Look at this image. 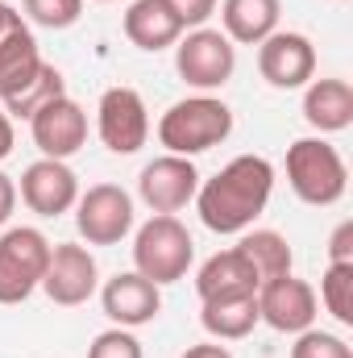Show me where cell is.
<instances>
[{"instance_id": "3", "label": "cell", "mask_w": 353, "mask_h": 358, "mask_svg": "<svg viewBox=\"0 0 353 358\" xmlns=\"http://www.w3.org/2000/svg\"><path fill=\"white\" fill-rule=\"evenodd\" d=\"M233 134V108L225 100H216L212 92L175 100L163 117H158V142L167 146V155L195 159L212 146H220Z\"/></svg>"}, {"instance_id": "18", "label": "cell", "mask_w": 353, "mask_h": 358, "mask_svg": "<svg viewBox=\"0 0 353 358\" xmlns=\"http://www.w3.org/2000/svg\"><path fill=\"white\" fill-rule=\"evenodd\" d=\"M121 29H125V38H129L137 50H150V55L171 50L179 38L187 34L183 21L175 17V8H171L167 0H133V4L125 8V17H121Z\"/></svg>"}, {"instance_id": "21", "label": "cell", "mask_w": 353, "mask_h": 358, "mask_svg": "<svg viewBox=\"0 0 353 358\" xmlns=\"http://www.w3.org/2000/svg\"><path fill=\"white\" fill-rule=\"evenodd\" d=\"M200 325L212 342H241L258 325V296H225V300H200Z\"/></svg>"}, {"instance_id": "6", "label": "cell", "mask_w": 353, "mask_h": 358, "mask_svg": "<svg viewBox=\"0 0 353 358\" xmlns=\"http://www.w3.org/2000/svg\"><path fill=\"white\" fill-rule=\"evenodd\" d=\"M50 263V238L33 225H13L0 234V304H21L42 287Z\"/></svg>"}, {"instance_id": "25", "label": "cell", "mask_w": 353, "mask_h": 358, "mask_svg": "<svg viewBox=\"0 0 353 358\" xmlns=\"http://www.w3.org/2000/svg\"><path fill=\"white\" fill-rule=\"evenodd\" d=\"M291 358H353V350L341 334H329V329H316L312 325V329L295 334Z\"/></svg>"}, {"instance_id": "29", "label": "cell", "mask_w": 353, "mask_h": 358, "mask_svg": "<svg viewBox=\"0 0 353 358\" xmlns=\"http://www.w3.org/2000/svg\"><path fill=\"white\" fill-rule=\"evenodd\" d=\"M13 208H17V183H13V176H4V171H0V229L8 225Z\"/></svg>"}, {"instance_id": "1", "label": "cell", "mask_w": 353, "mask_h": 358, "mask_svg": "<svg viewBox=\"0 0 353 358\" xmlns=\"http://www.w3.org/2000/svg\"><path fill=\"white\" fill-rule=\"evenodd\" d=\"M270 196H274V163L262 155H237L212 179H200L195 213L212 234L233 238V234L254 229Z\"/></svg>"}, {"instance_id": "2", "label": "cell", "mask_w": 353, "mask_h": 358, "mask_svg": "<svg viewBox=\"0 0 353 358\" xmlns=\"http://www.w3.org/2000/svg\"><path fill=\"white\" fill-rule=\"evenodd\" d=\"M63 71L42 59L29 25H17L0 38V108L8 117H33L46 100L63 96Z\"/></svg>"}, {"instance_id": "22", "label": "cell", "mask_w": 353, "mask_h": 358, "mask_svg": "<svg viewBox=\"0 0 353 358\" xmlns=\"http://www.w3.org/2000/svg\"><path fill=\"white\" fill-rule=\"evenodd\" d=\"M241 242H237V250L254 263L258 271V279H278V275H291V263H295V255H291V242L278 234V229H246V234H237Z\"/></svg>"}, {"instance_id": "30", "label": "cell", "mask_w": 353, "mask_h": 358, "mask_svg": "<svg viewBox=\"0 0 353 358\" xmlns=\"http://www.w3.org/2000/svg\"><path fill=\"white\" fill-rule=\"evenodd\" d=\"M183 358H233V355H229V346H220V342H200V346H187Z\"/></svg>"}, {"instance_id": "4", "label": "cell", "mask_w": 353, "mask_h": 358, "mask_svg": "<svg viewBox=\"0 0 353 358\" xmlns=\"http://www.w3.org/2000/svg\"><path fill=\"white\" fill-rule=\"evenodd\" d=\"M287 183L303 204L329 208L345 196L350 167L329 138H299L287 146Z\"/></svg>"}, {"instance_id": "15", "label": "cell", "mask_w": 353, "mask_h": 358, "mask_svg": "<svg viewBox=\"0 0 353 358\" xmlns=\"http://www.w3.org/2000/svg\"><path fill=\"white\" fill-rule=\"evenodd\" d=\"M21 204L38 217H63L75 208L80 200V176L63 163V159H38L21 171V187H17Z\"/></svg>"}, {"instance_id": "5", "label": "cell", "mask_w": 353, "mask_h": 358, "mask_svg": "<svg viewBox=\"0 0 353 358\" xmlns=\"http://www.w3.org/2000/svg\"><path fill=\"white\" fill-rule=\"evenodd\" d=\"M191 263H195V242L175 213H154L146 225H137V234H133V271L137 275L167 287V283H179L191 271Z\"/></svg>"}, {"instance_id": "24", "label": "cell", "mask_w": 353, "mask_h": 358, "mask_svg": "<svg viewBox=\"0 0 353 358\" xmlns=\"http://www.w3.org/2000/svg\"><path fill=\"white\" fill-rule=\"evenodd\" d=\"M21 17L42 29H71L84 17V0H21Z\"/></svg>"}, {"instance_id": "26", "label": "cell", "mask_w": 353, "mask_h": 358, "mask_svg": "<svg viewBox=\"0 0 353 358\" xmlns=\"http://www.w3.org/2000/svg\"><path fill=\"white\" fill-rule=\"evenodd\" d=\"M88 358H146V355H142V342H137L133 329L112 325V329H104V334L91 338Z\"/></svg>"}, {"instance_id": "13", "label": "cell", "mask_w": 353, "mask_h": 358, "mask_svg": "<svg viewBox=\"0 0 353 358\" xmlns=\"http://www.w3.org/2000/svg\"><path fill=\"white\" fill-rule=\"evenodd\" d=\"M316 313H320L316 287L299 275H278L258 287V321L274 334H303L316 325Z\"/></svg>"}, {"instance_id": "16", "label": "cell", "mask_w": 353, "mask_h": 358, "mask_svg": "<svg viewBox=\"0 0 353 358\" xmlns=\"http://www.w3.org/2000/svg\"><path fill=\"white\" fill-rule=\"evenodd\" d=\"M100 304H104V317L121 329H137V325H150L158 313H163V287L150 283L146 275L137 271H121L112 275L104 287H100Z\"/></svg>"}, {"instance_id": "8", "label": "cell", "mask_w": 353, "mask_h": 358, "mask_svg": "<svg viewBox=\"0 0 353 358\" xmlns=\"http://www.w3.org/2000/svg\"><path fill=\"white\" fill-rule=\"evenodd\" d=\"M133 196L121 183H91L75 200V229L88 246H121L133 234Z\"/></svg>"}, {"instance_id": "23", "label": "cell", "mask_w": 353, "mask_h": 358, "mask_svg": "<svg viewBox=\"0 0 353 358\" xmlns=\"http://www.w3.org/2000/svg\"><path fill=\"white\" fill-rule=\"evenodd\" d=\"M320 300L337 325H353V263H329L320 275Z\"/></svg>"}, {"instance_id": "12", "label": "cell", "mask_w": 353, "mask_h": 358, "mask_svg": "<svg viewBox=\"0 0 353 358\" xmlns=\"http://www.w3.org/2000/svg\"><path fill=\"white\" fill-rule=\"evenodd\" d=\"M258 76L270 88L295 92L316 80V46L308 34L274 29L266 42H258Z\"/></svg>"}, {"instance_id": "17", "label": "cell", "mask_w": 353, "mask_h": 358, "mask_svg": "<svg viewBox=\"0 0 353 358\" xmlns=\"http://www.w3.org/2000/svg\"><path fill=\"white\" fill-rule=\"evenodd\" d=\"M258 287H262V279H258V271L254 263L237 250V246H229V250H216L204 267L195 271V296L200 300H225V296H258Z\"/></svg>"}, {"instance_id": "10", "label": "cell", "mask_w": 353, "mask_h": 358, "mask_svg": "<svg viewBox=\"0 0 353 358\" xmlns=\"http://www.w3.org/2000/svg\"><path fill=\"white\" fill-rule=\"evenodd\" d=\"M29 138L42 150V159H71L88 146V113L80 100H71L67 92L46 100L33 117H29Z\"/></svg>"}, {"instance_id": "33", "label": "cell", "mask_w": 353, "mask_h": 358, "mask_svg": "<svg viewBox=\"0 0 353 358\" xmlns=\"http://www.w3.org/2000/svg\"><path fill=\"white\" fill-rule=\"evenodd\" d=\"M96 4H117V0H96Z\"/></svg>"}, {"instance_id": "7", "label": "cell", "mask_w": 353, "mask_h": 358, "mask_svg": "<svg viewBox=\"0 0 353 358\" xmlns=\"http://www.w3.org/2000/svg\"><path fill=\"white\" fill-rule=\"evenodd\" d=\"M175 71L187 88L195 92H216L225 88L237 71V46L220 29H187L175 42Z\"/></svg>"}, {"instance_id": "27", "label": "cell", "mask_w": 353, "mask_h": 358, "mask_svg": "<svg viewBox=\"0 0 353 358\" xmlns=\"http://www.w3.org/2000/svg\"><path fill=\"white\" fill-rule=\"evenodd\" d=\"M175 8V17L183 21V29H200L212 13H216V0H167Z\"/></svg>"}, {"instance_id": "31", "label": "cell", "mask_w": 353, "mask_h": 358, "mask_svg": "<svg viewBox=\"0 0 353 358\" xmlns=\"http://www.w3.org/2000/svg\"><path fill=\"white\" fill-rule=\"evenodd\" d=\"M13 142H17V134H13V117L0 108V163L13 155Z\"/></svg>"}, {"instance_id": "28", "label": "cell", "mask_w": 353, "mask_h": 358, "mask_svg": "<svg viewBox=\"0 0 353 358\" xmlns=\"http://www.w3.org/2000/svg\"><path fill=\"white\" fill-rule=\"evenodd\" d=\"M329 263H353V221H341L329 242Z\"/></svg>"}, {"instance_id": "19", "label": "cell", "mask_w": 353, "mask_h": 358, "mask_svg": "<svg viewBox=\"0 0 353 358\" xmlns=\"http://www.w3.org/2000/svg\"><path fill=\"white\" fill-rule=\"evenodd\" d=\"M303 121L324 138L353 125V88L350 80H312L303 88Z\"/></svg>"}, {"instance_id": "11", "label": "cell", "mask_w": 353, "mask_h": 358, "mask_svg": "<svg viewBox=\"0 0 353 358\" xmlns=\"http://www.w3.org/2000/svg\"><path fill=\"white\" fill-rule=\"evenodd\" d=\"M100 287V267H96V255L80 242H59L50 246V263L42 275V292L50 296V304L59 308H80L88 304Z\"/></svg>"}, {"instance_id": "14", "label": "cell", "mask_w": 353, "mask_h": 358, "mask_svg": "<svg viewBox=\"0 0 353 358\" xmlns=\"http://www.w3.org/2000/svg\"><path fill=\"white\" fill-rule=\"evenodd\" d=\"M195 192H200V171L183 155H158L137 176V196L150 213H179L195 200Z\"/></svg>"}, {"instance_id": "32", "label": "cell", "mask_w": 353, "mask_h": 358, "mask_svg": "<svg viewBox=\"0 0 353 358\" xmlns=\"http://www.w3.org/2000/svg\"><path fill=\"white\" fill-rule=\"evenodd\" d=\"M17 25H25V17H21L13 4H4V0H0V38H4V34H13Z\"/></svg>"}, {"instance_id": "9", "label": "cell", "mask_w": 353, "mask_h": 358, "mask_svg": "<svg viewBox=\"0 0 353 358\" xmlns=\"http://www.w3.org/2000/svg\"><path fill=\"white\" fill-rule=\"evenodd\" d=\"M96 134L112 155H137L150 138V108L137 88H108L96 104Z\"/></svg>"}, {"instance_id": "20", "label": "cell", "mask_w": 353, "mask_h": 358, "mask_svg": "<svg viewBox=\"0 0 353 358\" xmlns=\"http://www.w3.org/2000/svg\"><path fill=\"white\" fill-rule=\"evenodd\" d=\"M283 0H225L220 4V34L233 46H258L278 29Z\"/></svg>"}]
</instances>
